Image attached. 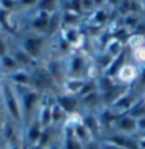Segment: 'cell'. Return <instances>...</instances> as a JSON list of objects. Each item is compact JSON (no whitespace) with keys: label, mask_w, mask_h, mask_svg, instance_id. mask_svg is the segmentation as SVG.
Wrapping results in <instances>:
<instances>
[{"label":"cell","mask_w":145,"mask_h":149,"mask_svg":"<svg viewBox=\"0 0 145 149\" xmlns=\"http://www.w3.org/2000/svg\"><path fill=\"white\" fill-rule=\"evenodd\" d=\"M80 68H82V59L76 58L73 61V69H75V70H80Z\"/></svg>","instance_id":"cell-13"},{"label":"cell","mask_w":145,"mask_h":149,"mask_svg":"<svg viewBox=\"0 0 145 149\" xmlns=\"http://www.w3.org/2000/svg\"><path fill=\"white\" fill-rule=\"evenodd\" d=\"M119 127L123 131L130 132V131H134V130H135V121H134L132 118H130V117H124V118L120 120Z\"/></svg>","instance_id":"cell-4"},{"label":"cell","mask_w":145,"mask_h":149,"mask_svg":"<svg viewBox=\"0 0 145 149\" xmlns=\"http://www.w3.org/2000/svg\"><path fill=\"white\" fill-rule=\"evenodd\" d=\"M34 83L38 86V87H49L52 83V77L51 74L48 73L47 70H44V69H37L34 73Z\"/></svg>","instance_id":"cell-1"},{"label":"cell","mask_w":145,"mask_h":149,"mask_svg":"<svg viewBox=\"0 0 145 149\" xmlns=\"http://www.w3.org/2000/svg\"><path fill=\"white\" fill-rule=\"evenodd\" d=\"M124 58H125V55H124V54H121V55L119 56V59L114 62V65H111V66L109 68V72H107V74H109V76H113V74L117 73L119 68L121 66L123 63H124Z\"/></svg>","instance_id":"cell-5"},{"label":"cell","mask_w":145,"mask_h":149,"mask_svg":"<svg viewBox=\"0 0 145 149\" xmlns=\"http://www.w3.org/2000/svg\"><path fill=\"white\" fill-rule=\"evenodd\" d=\"M96 101H97V94H94V93H89V94H87V97L85 99V104H87L89 107H93L94 104H96Z\"/></svg>","instance_id":"cell-10"},{"label":"cell","mask_w":145,"mask_h":149,"mask_svg":"<svg viewBox=\"0 0 145 149\" xmlns=\"http://www.w3.org/2000/svg\"><path fill=\"white\" fill-rule=\"evenodd\" d=\"M141 127H144L142 130H145V120H142V121H141Z\"/></svg>","instance_id":"cell-15"},{"label":"cell","mask_w":145,"mask_h":149,"mask_svg":"<svg viewBox=\"0 0 145 149\" xmlns=\"http://www.w3.org/2000/svg\"><path fill=\"white\" fill-rule=\"evenodd\" d=\"M139 87L142 89V87H145V70L142 72V74H141V79H139Z\"/></svg>","instance_id":"cell-14"},{"label":"cell","mask_w":145,"mask_h":149,"mask_svg":"<svg viewBox=\"0 0 145 149\" xmlns=\"http://www.w3.org/2000/svg\"><path fill=\"white\" fill-rule=\"evenodd\" d=\"M52 149H56V148H52Z\"/></svg>","instance_id":"cell-16"},{"label":"cell","mask_w":145,"mask_h":149,"mask_svg":"<svg viewBox=\"0 0 145 149\" xmlns=\"http://www.w3.org/2000/svg\"><path fill=\"white\" fill-rule=\"evenodd\" d=\"M145 104H138L134 106V108L131 110V117H144L145 114Z\"/></svg>","instance_id":"cell-8"},{"label":"cell","mask_w":145,"mask_h":149,"mask_svg":"<svg viewBox=\"0 0 145 149\" xmlns=\"http://www.w3.org/2000/svg\"><path fill=\"white\" fill-rule=\"evenodd\" d=\"M38 99V94H35V93H30L28 96L26 97V107L27 110H30V107H33L35 104V101Z\"/></svg>","instance_id":"cell-9"},{"label":"cell","mask_w":145,"mask_h":149,"mask_svg":"<svg viewBox=\"0 0 145 149\" xmlns=\"http://www.w3.org/2000/svg\"><path fill=\"white\" fill-rule=\"evenodd\" d=\"M43 44H44L43 38H30V40L26 42V49H27V52H30L31 55L38 56V55L41 54V49H43Z\"/></svg>","instance_id":"cell-2"},{"label":"cell","mask_w":145,"mask_h":149,"mask_svg":"<svg viewBox=\"0 0 145 149\" xmlns=\"http://www.w3.org/2000/svg\"><path fill=\"white\" fill-rule=\"evenodd\" d=\"M58 21H59V18H58V16L55 17V21H54V18L51 20V24H49V34H52V31H55L56 30V25H58Z\"/></svg>","instance_id":"cell-12"},{"label":"cell","mask_w":145,"mask_h":149,"mask_svg":"<svg viewBox=\"0 0 145 149\" xmlns=\"http://www.w3.org/2000/svg\"><path fill=\"white\" fill-rule=\"evenodd\" d=\"M66 149H80V145H79L76 139L72 136L70 132H68V136H66Z\"/></svg>","instance_id":"cell-6"},{"label":"cell","mask_w":145,"mask_h":149,"mask_svg":"<svg viewBox=\"0 0 145 149\" xmlns=\"http://www.w3.org/2000/svg\"><path fill=\"white\" fill-rule=\"evenodd\" d=\"M38 136H40L38 127H33V130L30 131V139H31V141H35V139H38Z\"/></svg>","instance_id":"cell-11"},{"label":"cell","mask_w":145,"mask_h":149,"mask_svg":"<svg viewBox=\"0 0 145 149\" xmlns=\"http://www.w3.org/2000/svg\"><path fill=\"white\" fill-rule=\"evenodd\" d=\"M58 101H59V106L63 110H66L69 113L75 111L77 108V100L73 99V97H69V96H62V97H58Z\"/></svg>","instance_id":"cell-3"},{"label":"cell","mask_w":145,"mask_h":149,"mask_svg":"<svg viewBox=\"0 0 145 149\" xmlns=\"http://www.w3.org/2000/svg\"><path fill=\"white\" fill-rule=\"evenodd\" d=\"M86 125H87V130L90 132H93V134L97 132V123H96V120L92 116H89L86 118Z\"/></svg>","instance_id":"cell-7"}]
</instances>
